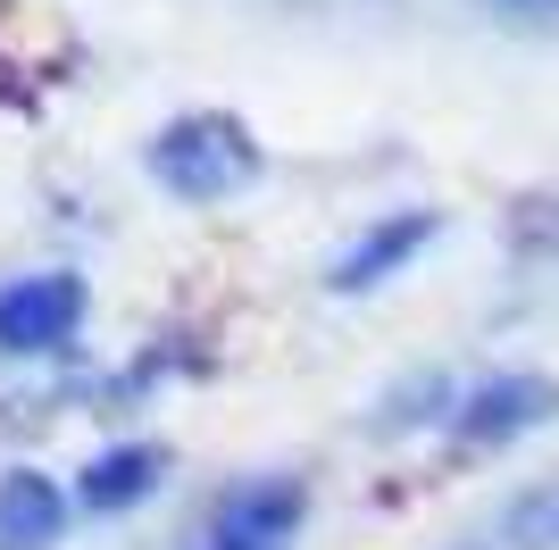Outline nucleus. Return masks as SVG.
Returning a JSON list of instances; mask_svg holds the SVG:
<instances>
[{"instance_id": "nucleus-5", "label": "nucleus", "mask_w": 559, "mask_h": 550, "mask_svg": "<svg viewBox=\"0 0 559 550\" xmlns=\"http://www.w3.org/2000/svg\"><path fill=\"white\" fill-rule=\"evenodd\" d=\"M59 517H68V501H59L50 476L17 467V476L0 483V550H50L59 542Z\"/></svg>"}, {"instance_id": "nucleus-3", "label": "nucleus", "mask_w": 559, "mask_h": 550, "mask_svg": "<svg viewBox=\"0 0 559 550\" xmlns=\"http://www.w3.org/2000/svg\"><path fill=\"white\" fill-rule=\"evenodd\" d=\"M75 325H84V284L59 267L17 275L0 292V350H59V343H75Z\"/></svg>"}, {"instance_id": "nucleus-7", "label": "nucleus", "mask_w": 559, "mask_h": 550, "mask_svg": "<svg viewBox=\"0 0 559 550\" xmlns=\"http://www.w3.org/2000/svg\"><path fill=\"white\" fill-rule=\"evenodd\" d=\"M426 234H435V217H426V208H409V217H393V226L376 234L368 251H350L343 267H334V284H343V292H350V284H376V267H393L401 251H418Z\"/></svg>"}, {"instance_id": "nucleus-1", "label": "nucleus", "mask_w": 559, "mask_h": 550, "mask_svg": "<svg viewBox=\"0 0 559 550\" xmlns=\"http://www.w3.org/2000/svg\"><path fill=\"white\" fill-rule=\"evenodd\" d=\"M151 176L176 192V201H226L259 176V151L234 117H176L159 142H151Z\"/></svg>"}, {"instance_id": "nucleus-4", "label": "nucleus", "mask_w": 559, "mask_h": 550, "mask_svg": "<svg viewBox=\"0 0 559 550\" xmlns=\"http://www.w3.org/2000/svg\"><path fill=\"white\" fill-rule=\"evenodd\" d=\"M551 409H559V392L543 384V375H501V384H485L467 400L460 434L467 442H510V434H526V426H543Z\"/></svg>"}, {"instance_id": "nucleus-2", "label": "nucleus", "mask_w": 559, "mask_h": 550, "mask_svg": "<svg viewBox=\"0 0 559 550\" xmlns=\"http://www.w3.org/2000/svg\"><path fill=\"white\" fill-rule=\"evenodd\" d=\"M301 509H309V492H301L293 476L242 483V492H226V501H217L210 526H201V550H293Z\"/></svg>"}, {"instance_id": "nucleus-9", "label": "nucleus", "mask_w": 559, "mask_h": 550, "mask_svg": "<svg viewBox=\"0 0 559 550\" xmlns=\"http://www.w3.org/2000/svg\"><path fill=\"white\" fill-rule=\"evenodd\" d=\"M492 9H510V17H559V0H492Z\"/></svg>"}, {"instance_id": "nucleus-6", "label": "nucleus", "mask_w": 559, "mask_h": 550, "mask_svg": "<svg viewBox=\"0 0 559 550\" xmlns=\"http://www.w3.org/2000/svg\"><path fill=\"white\" fill-rule=\"evenodd\" d=\"M151 476H159V451H109V458H93L84 467V509H126V501H142L151 492Z\"/></svg>"}, {"instance_id": "nucleus-8", "label": "nucleus", "mask_w": 559, "mask_h": 550, "mask_svg": "<svg viewBox=\"0 0 559 550\" xmlns=\"http://www.w3.org/2000/svg\"><path fill=\"white\" fill-rule=\"evenodd\" d=\"M518 534H551V542H559V492H551V501H526V509H518Z\"/></svg>"}]
</instances>
